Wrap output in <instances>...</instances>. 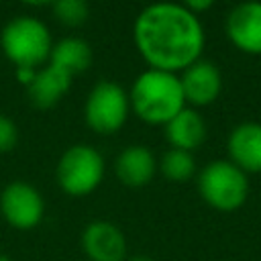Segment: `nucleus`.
Here are the masks:
<instances>
[{
	"label": "nucleus",
	"mask_w": 261,
	"mask_h": 261,
	"mask_svg": "<svg viewBox=\"0 0 261 261\" xmlns=\"http://www.w3.org/2000/svg\"><path fill=\"white\" fill-rule=\"evenodd\" d=\"M0 261H12L8 255H4V253H0Z\"/></svg>",
	"instance_id": "nucleus-23"
},
{
	"label": "nucleus",
	"mask_w": 261,
	"mask_h": 261,
	"mask_svg": "<svg viewBox=\"0 0 261 261\" xmlns=\"http://www.w3.org/2000/svg\"><path fill=\"white\" fill-rule=\"evenodd\" d=\"M0 47L14 67L39 69L51 57L53 39L43 20L35 16H14L2 27Z\"/></svg>",
	"instance_id": "nucleus-3"
},
{
	"label": "nucleus",
	"mask_w": 261,
	"mask_h": 261,
	"mask_svg": "<svg viewBox=\"0 0 261 261\" xmlns=\"http://www.w3.org/2000/svg\"><path fill=\"white\" fill-rule=\"evenodd\" d=\"M230 161L245 173H261V124L243 122L228 137Z\"/></svg>",
	"instance_id": "nucleus-11"
},
{
	"label": "nucleus",
	"mask_w": 261,
	"mask_h": 261,
	"mask_svg": "<svg viewBox=\"0 0 261 261\" xmlns=\"http://www.w3.org/2000/svg\"><path fill=\"white\" fill-rule=\"evenodd\" d=\"M226 35L237 49L261 55V2L247 0L234 6L226 18Z\"/></svg>",
	"instance_id": "nucleus-9"
},
{
	"label": "nucleus",
	"mask_w": 261,
	"mask_h": 261,
	"mask_svg": "<svg viewBox=\"0 0 261 261\" xmlns=\"http://www.w3.org/2000/svg\"><path fill=\"white\" fill-rule=\"evenodd\" d=\"M114 171L120 184H124L126 188H143L153 179L157 171V161L147 147L130 145L118 153Z\"/></svg>",
	"instance_id": "nucleus-12"
},
{
	"label": "nucleus",
	"mask_w": 261,
	"mask_h": 261,
	"mask_svg": "<svg viewBox=\"0 0 261 261\" xmlns=\"http://www.w3.org/2000/svg\"><path fill=\"white\" fill-rule=\"evenodd\" d=\"M133 41L153 69L184 71L200 59L204 29L194 12L177 2H151L135 18Z\"/></svg>",
	"instance_id": "nucleus-1"
},
{
	"label": "nucleus",
	"mask_w": 261,
	"mask_h": 261,
	"mask_svg": "<svg viewBox=\"0 0 261 261\" xmlns=\"http://www.w3.org/2000/svg\"><path fill=\"white\" fill-rule=\"evenodd\" d=\"M18 143V128L12 118L0 114V153H8Z\"/></svg>",
	"instance_id": "nucleus-18"
},
{
	"label": "nucleus",
	"mask_w": 261,
	"mask_h": 261,
	"mask_svg": "<svg viewBox=\"0 0 261 261\" xmlns=\"http://www.w3.org/2000/svg\"><path fill=\"white\" fill-rule=\"evenodd\" d=\"M47 63L67 71L69 75H75L92 65V49L80 37H65L53 45Z\"/></svg>",
	"instance_id": "nucleus-15"
},
{
	"label": "nucleus",
	"mask_w": 261,
	"mask_h": 261,
	"mask_svg": "<svg viewBox=\"0 0 261 261\" xmlns=\"http://www.w3.org/2000/svg\"><path fill=\"white\" fill-rule=\"evenodd\" d=\"M124 261H153V259L147 257V255H130V257H126Z\"/></svg>",
	"instance_id": "nucleus-22"
},
{
	"label": "nucleus",
	"mask_w": 261,
	"mask_h": 261,
	"mask_svg": "<svg viewBox=\"0 0 261 261\" xmlns=\"http://www.w3.org/2000/svg\"><path fill=\"white\" fill-rule=\"evenodd\" d=\"M82 249L90 261H124L128 257L124 232L108 220H92L86 224Z\"/></svg>",
	"instance_id": "nucleus-8"
},
{
	"label": "nucleus",
	"mask_w": 261,
	"mask_h": 261,
	"mask_svg": "<svg viewBox=\"0 0 261 261\" xmlns=\"http://www.w3.org/2000/svg\"><path fill=\"white\" fill-rule=\"evenodd\" d=\"M104 159L92 145H71L57 161L55 177L59 188L73 198L92 194L104 179Z\"/></svg>",
	"instance_id": "nucleus-5"
},
{
	"label": "nucleus",
	"mask_w": 261,
	"mask_h": 261,
	"mask_svg": "<svg viewBox=\"0 0 261 261\" xmlns=\"http://www.w3.org/2000/svg\"><path fill=\"white\" fill-rule=\"evenodd\" d=\"M130 110L147 124H167L186 108L181 82L171 71L145 69L133 82L128 94Z\"/></svg>",
	"instance_id": "nucleus-2"
},
{
	"label": "nucleus",
	"mask_w": 261,
	"mask_h": 261,
	"mask_svg": "<svg viewBox=\"0 0 261 261\" xmlns=\"http://www.w3.org/2000/svg\"><path fill=\"white\" fill-rule=\"evenodd\" d=\"M71 80H73V75H69L67 71L51 65V63H45L43 67L37 69L33 82L27 86L29 100L37 108H51L71 88Z\"/></svg>",
	"instance_id": "nucleus-13"
},
{
	"label": "nucleus",
	"mask_w": 261,
	"mask_h": 261,
	"mask_svg": "<svg viewBox=\"0 0 261 261\" xmlns=\"http://www.w3.org/2000/svg\"><path fill=\"white\" fill-rule=\"evenodd\" d=\"M159 169L169 181H188L196 173V161L190 151L169 149L163 153Z\"/></svg>",
	"instance_id": "nucleus-16"
},
{
	"label": "nucleus",
	"mask_w": 261,
	"mask_h": 261,
	"mask_svg": "<svg viewBox=\"0 0 261 261\" xmlns=\"http://www.w3.org/2000/svg\"><path fill=\"white\" fill-rule=\"evenodd\" d=\"M165 137L171 149L192 153L206 139V122L194 108H184L165 124Z\"/></svg>",
	"instance_id": "nucleus-14"
},
{
	"label": "nucleus",
	"mask_w": 261,
	"mask_h": 261,
	"mask_svg": "<svg viewBox=\"0 0 261 261\" xmlns=\"http://www.w3.org/2000/svg\"><path fill=\"white\" fill-rule=\"evenodd\" d=\"M35 73H37V69H31V67H14V75H16V80H18L24 88L33 82Z\"/></svg>",
	"instance_id": "nucleus-20"
},
{
	"label": "nucleus",
	"mask_w": 261,
	"mask_h": 261,
	"mask_svg": "<svg viewBox=\"0 0 261 261\" xmlns=\"http://www.w3.org/2000/svg\"><path fill=\"white\" fill-rule=\"evenodd\" d=\"M212 4H214V0H184V6H186L190 12H194V14L208 10Z\"/></svg>",
	"instance_id": "nucleus-19"
},
{
	"label": "nucleus",
	"mask_w": 261,
	"mask_h": 261,
	"mask_svg": "<svg viewBox=\"0 0 261 261\" xmlns=\"http://www.w3.org/2000/svg\"><path fill=\"white\" fill-rule=\"evenodd\" d=\"M20 2H24L29 6H47V4H53L55 0H20Z\"/></svg>",
	"instance_id": "nucleus-21"
},
{
	"label": "nucleus",
	"mask_w": 261,
	"mask_h": 261,
	"mask_svg": "<svg viewBox=\"0 0 261 261\" xmlns=\"http://www.w3.org/2000/svg\"><path fill=\"white\" fill-rule=\"evenodd\" d=\"M55 18L65 27H80L88 20L90 6L86 0H55L53 4Z\"/></svg>",
	"instance_id": "nucleus-17"
},
{
	"label": "nucleus",
	"mask_w": 261,
	"mask_h": 261,
	"mask_svg": "<svg viewBox=\"0 0 261 261\" xmlns=\"http://www.w3.org/2000/svg\"><path fill=\"white\" fill-rule=\"evenodd\" d=\"M0 214L12 228L31 230L45 216L43 196L27 181H10L0 194Z\"/></svg>",
	"instance_id": "nucleus-7"
},
{
	"label": "nucleus",
	"mask_w": 261,
	"mask_h": 261,
	"mask_svg": "<svg viewBox=\"0 0 261 261\" xmlns=\"http://www.w3.org/2000/svg\"><path fill=\"white\" fill-rule=\"evenodd\" d=\"M198 192L210 208L218 212H232L245 204L249 196V179L232 161L218 159L210 161L200 171Z\"/></svg>",
	"instance_id": "nucleus-4"
},
{
	"label": "nucleus",
	"mask_w": 261,
	"mask_h": 261,
	"mask_svg": "<svg viewBox=\"0 0 261 261\" xmlns=\"http://www.w3.org/2000/svg\"><path fill=\"white\" fill-rule=\"evenodd\" d=\"M179 82H181L184 98L192 106L212 104L222 90V77L218 67L212 61H204V59H198L196 63L186 67Z\"/></svg>",
	"instance_id": "nucleus-10"
},
{
	"label": "nucleus",
	"mask_w": 261,
	"mask_h": 261,
	"mask_svg": "<svg viewBox=\"0 0 261 261\" xmlns=\"http://www.w3.org/2000/svg\"><path fill=\"white\" fill-rule=\"evenodd\" d=\"M128 110H130V102L124 88L118 86L116 82L102 80L90 90L86 98L84 118L94 133L114 135L126 122Z\"/></svg>",
	"instance_id": "nucleus-6"
}]
</instances>
